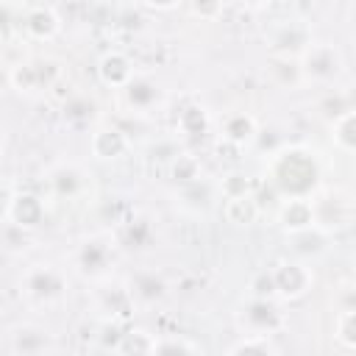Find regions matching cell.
Returning a JSON list of instances; mask_svg holds the SVG:
<instances>
[{
	"label": "cell",
	"mask_w": 356,
	"mask_h": 356,
	"mask_svg": "<svg viewBox=\"0 0 356 356\" xmlns=\"http://www.w3.org/2000/svg\"><path fill=\"white\" fill-rule=\"evenodd\" d=\"M284 220H286V225H292V228H303V225H309L312 222V211H309V206L306 203H289L286 209H284Z\"/></svg>",
	"instance_id": "obj_3"
},
{
	"label": "cell",
	"mask_w": 356,
	"mask_h": 356,
	"mask_svg": "<svg viewBox=\"0 0 356 356\" xmlns=\"http://www.w3.org/2000/svg\"><path fill=\"white\" fill-rule=\"evenodd\" d=\"M225 134H228L231 142H245V139H250V134H253V120L245 117V114H239V117L228 120Z\"/></svg>",
	"instance_id": "obj_2"
},
{
	"label": "cell",
	"mask_w": 356,
	"mask_h": 356,
	"mask_svg": "<svg viewBox=\"0 0 356 356\" xmlns=\"http://www.w3.org/2000/svg\"><path fill=\"white\" fill-rule=\"evenodd\" d=\"M225 214H228L231 222H250L256 217V203L250 197H245V195H236V197L228 200Z\"/></svg>",
	"instance_id": "obj_1"
}]
</instances>
